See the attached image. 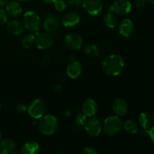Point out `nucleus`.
I'll return each mask as SVG.
<instances>
[{
	"label": "nucleus",
	"instance_id": "obj_1",
	"mask_svg": "<svg viewBox=\"0 0 154 154\" xmlns=\"http://www.w3.org/2000/svg\"><path fill=\"white\" fill-rule=\"evenodd\" d=\"M124 68V60L122 57L117 54L108 56L102 63V71L104 73L109 76H118L123 72Z\"/></svg>",
	"mask_w": 154,
	"mask_h": 154
},
{
	"label": "nucleus",
	"instance_id": "obj_2",
	"mask_svg": "<svg viewBox=\"0 0 154 154\" xmlns=\"http://www.w3.org/2000/svg\"><path fill=\"white\" fill-rule=\"evenodd\" d=\"M123 122L117 115L109 116L106 117L103 123V130L108 136H114L123 127Z\"/></svg>",
	"mask_w": 154,
	"mask_h": 154
},
{
	"label": "nucleus",
	"instance_id": "obj_3",
	"mask_svg": "<svg viewBox=\"0 0 154 154\" xmlns=\"http://www.w3.org/2000/svg\"><path fill=\"white\" fill-rule=\"evenodd\" d=\"M58 126L57 118L51 114L43 116L42 117L38 127L41 133L46 136H50L55 133Z\"/></svg>",
	"mask_w": 154,
	"mask_h": 154
},
{
	"label": "nucleus",
	"instance_id": "obj_4",
	"mask_svg": "<svg viewBox=\"0 0 154 154\" xmlns=\"http://www.w3.org/2000/svg\"><path fill=\"white\" fill-rule=\"evenodd\" d=\"M40 17L33 11H26L23 15V26L30 32H36L40 27Z\"/></svg>",
	"mask_w": 154,
	"mask_h": 154
},
{
	"label": "nucleus",
	"instance_id": "obj_5",
	"mask_svg": "<svg viewBox=\"0 0 154 154\" xmlns=\"http://www.w3.org/2000/svg\"><path fill=\"white\" fill-rule=\"evenodd\" d=\"M46 111V105L45 102L39 99H34L30 103L28 108V113L34 119L42 118Z\"/></svg>",
	"mask_w": 154,
	"mask_h": 154
},
{
	"label": "nucleus",
	"instance_id": "obj_6",
	"mask_svg": "<svg viewBox=\"0 0 154 154\" xmlns=\"http://www.w3.org/2000/svg\"><path fill=\"white\" fill-rule=\"evenodd\" d=\"M84 126L86 132L92 137L99 136L102 130V125L100 120L93 117L87 119Z\"/></svg>",
	"mask_w": 154,
	"mask_h": 154
},
{
	"label": "nucleus",
	"instance_id": "obj_7",
	"mask_svg": "<svg viewBox=\"0 0 154 154\" xmlns=\"http://www.w3.org/2000/svg\"><path fill=\"white\" fill-rule=\"evenodd\" d=\"M132 10V3L129 0H115L111 6V11L120 15H126Z\"/></svg>",
	"mask_w": 154,
	"mask_h": 154
},
{
	"label": "nucleus",
	"instance_id": "obj_8",
	"mask_svg": "<svg viewBox=\"0 0 154 154\" xmlns=\"http://www.w3.org/2000/svg\"><path fill=\"white\" fill-rule=\"evenodd\" d=\"M83 8L90 15L99 14L103 8L102 0H83Z\"/></svg>",
	"mask_w": 154,
	"mask_h": 154
},
{
	"label": "nucleus",
	"instance_id": "obj_9",
	"mask_svg": "<svg viewBox=\"0 0 154 154\" xmlns=\"http://www.w3.org/2000/svg\"><path fill=\"white\" fill-rule=\"evenodd\" d=\"M65 44L69 49L72 51H78L82 46V38L80 35L75 32L69 33L65 37Z\"/></svg>",
	"mask_w": 154,
	"mask_h": 154
},
{
	"label": "nucleus",
	"instance_id": "obj_10",
	"mask_svg": "<svg viewBox=\"0 0 154 154\" xmlns=\"http://www.w3.org/2000/svg\"><path fill=\"white\" fill-rule=\"evenodd\" d=\"M54 43L53 37L49 33H42L35 38V45L38 49L47 50L51 48Z\"/></svg>",
	"mask_w": 154,
	"mask_h": 154
},
{
	"label": "nucleus",
	"instance_id": "obj_11",
	"mask_svg": "<svg viewBox=\"0 0 154 154\" xmlns=\"http://www.w3.org/2000/svg\"><path fill=\"white\" fill-rule=\"evenodd\" d=\"M112 109L114 114L119 117H122L127 114L128 112V104L126 101L121 98L115 99L113 102Z\"/></svg>",
	"mask_w": 154,
	"mask_h": 154
},
{
	"label": "nucleus",
	"instance_id": "obj_12",
	"mask_svg": "<svg viewBox=\"0 0 154 154\" xmlns=\"http://www.w3.org/2000/svg\"><path fill=\"white\" fill-rule=\"evenodd\" d=\"M45 30L49 32H54L60 29V21L54 15H48L44 22Z\"/></svg>",
	"mask_w": 154,
	"mask_h": 154
},
{
	"label": "nucleus",
	"instance_id": "obj_13",
	"mask_svg": "<svg viewBox=\"0 0 154 154\" xmlns=\"http://www.w3.org/2000/svg\"><path fill=\"white\" fill-rule=\"evenodd\" d=\"M82 110L83 113L87 117H93L97 111V103L93 99L89 98L86 99L83 103Z\"/></svg>",
	"mask_w": 154,
	"mask_h": 154
},
{
	"label": "nucleus",
	"instance_id": "obj_14",
	"mask_svg": "<svg viewBox=\"0 0 154 154\" xmlns=\"http://www.w3.org/2000/svg\"><path fill=\"white\" fill-rule=\"evenodd\" d=\"M17 144L12 139H5L0 142V154H14L17 152Z\"/></svg>",
	"mask_w": 154,
	"mask_h": 154
},
{
	"label": "nucleus",
	"instance_id": "obj_15",
	"mask_svg": "<svg viewBox=\"0 0 154 154\" xmlns=\"http://www.w3.org/2000/svg\"><path fill=\"white\" fill-rule=\"evenodd\" d=\"M6 12L13 17H19L23 12V7L17 1H11L6 4Z\"/></svg>",
	"mask_w": 154,
	"mask_h": 154
},
{
	"label": "nucleus",
	"instance_id": "obj_16",
	"mask_svg": "<svg viewBox=\"0 0 154 154\" xmlns=\"http://www.w3.org/2000/svg\"><path fill=\"white\" fill-rule=\"evenodd\" d=\"M81 72H82V66L80 62L76 61V60L69 63L66 69V73L68 76L72 79L78 78L81 75Z\"/></svg>",
	"mask_w": 154,
	"mask_h": 154
},
{
	"label": "nucleus",
	"instance_id": "obj_17",
	"mask_svg": "<svg viewBox=\"0 0 154 154\" xmlns=\"http://www.w3.org/2000/svg\"><path fill=\"white\" fill-rule=\"evenodd\" d=\"M134 29V24L132 21L129 18L123 20L119 26V32L123 37L128 38L131 35Z\"/></svg>",
	"mask_w": 154,
	"mask_h": 154
},
{
	"label": "nucleus",
	"instance_id": "obj_18",
	"mask_svg": "<svg viewBox=\"0 0 154 154\" xmlns=\"http://www.w3.org/2000/svg\"><path fill=\"white\" fill-rule=\"evenodd\" d=\"M80 20H81V17L77 12L71 11L65 14L62 23L64 26L72 27L77 25L80 22Z\"/></svg>",
	"mask_w": 154,
	"mask_h": 154
},
{
	"label": "nucleus",
	"instance_id": "obj_19",
	"mask_svg": "<svg viewBox=\"0 0 154 154\" xmlns=\"http://www.w3.org/2000/svg\"><path fill=\"white\" fill-rule=\"evenodd\" d=\"M6 28L10 34L14 35H19L23 32L24 26L20 21L13 20L8 23Z\"/></svg>",
	"mask_w": 154,
	"mask_h": 154
},
{
	"label": "nucleus",
	"instance_id": "obj_20",
	"mask_svg": "<svg viewBox=\"0 0 154 154\" xmlns=\"http://www.w3.org/2000/svg\"><path fill=\"white\" fill-rule=\"evenodd\" d=\"M138 122L141 127L144 129V131H148L152 127L153 124V118L149 114L146 112H142L140 114L138 117Z\"/></svg>",
	"mask_w": 154,
	"mask_h": 154
},
{
	"label": "nucleus",
	"instance_id": "obj_21",
	"mask_svg": "<svg viewBox=\"0 0 154 154\" xmlns=\"http://www.w3.org/2000/svg\"><path fill=\"white\" fill-rule=\"evenodd\" d=\"M39 151V144L35 141H28L23 145L21 153L23 154H35Z\"/></svg>",
	"mask_w": 154,
	"mask_h": 154
},
{
	"label": "nucleus",
	"instance_id": "obj_22",
	"mask_svg": "<svg viewBox=\"0 0 154 154\" xmlns=\"http://www.w3.org/2000/svg\"><path fill=\"white\" fill-rule=\"evenodd\" d=\"M104 23L105 26L110 29H114L117 25V19L113 12L110 11L105 15L104 17Z\"/></svg>",
	"mask_w": 154,
	"mask_h": 154
},
{
	"label": "nucleus",
	"instance_id": "obj_23",
	"mask_svg": "<svg viewBox=\"0 0 154 154\" xmlns=\"http://www.w3.org/2000/svg\"><path fill=\"white\" fill-rule=\"evenodd\" d=\"M84 52L87 56L91 57H96L99 54V49L94 44H88L84 48Z\"/></svg>",
	"mask_w": 154,
	"mask_h": 154
},
{
	"label": "nucleus",
	"instance_id": "obj_24",
	"mask_svg": "<svg viewBox=\"0 0 154 154\" xmlns=\"http://www.w3.org/2000/svg\"><path fill=\"white\" fill-rule=\"evenodd\" d=\"M124 128L126 132L129 134H135L138 131V126L135 121L132 120H127L124 123Z\"/></svg>",
	"mask_w": 154,
	"mask_h": 154
},
{
	"label": "nucleus",
	"instance_id": "obj_25",
	"mask_svg": "<svg viewBox=\"0 0 154 154\" xmlns=\"http://www.w3.org/2000/svg\"><path fill=\"white\" fill-rule=\"evenodd\" d=\"M35 37L33 34H27L22 38L21 41V45L24 48H31L35 43Z\"/></svg>",
	"mask_w": 154,
	"mask_h": 154
},
{
	"label": "nucleus",
	"instance_id": "obj_26",
	"mask_svg": "<svg viewBox=\"0 0 154 154\" xmlns=\"http://www.w3.org/2000/svg\"><path fill=\"white\" fill-rule=\"evenodd\" d=\"M54 4V8L57 11H63L66 8V4L63 0H55Z\"/></svg>",
	"mask_w": 154,
	"mask_h": 154
},
{
	"label": "nucleus",
	"instance_id": "obj_27",
	"mask_svg": "<svg viewBox=\"0 0 154 154\" xmlns=\"http://www.w3.org/2000/svg\"><path fill=\"white\" fill-rule=\"evenodd\" d=\"M87 116L83 113V114H79L76 116L75 117V123L78 126H84L86 120H87Z\"/></svg>",
	"mask_w": 154,
	"mask_h": 154
},
{
	"label": "nucleus",
	"instance_id": "obj_28",
	"mask_svg": "<svg viewBox=\"0 0 154 154\" xmlns=\"http://www.w3.org/2000/svg\"><path fill=\"white\" fill-rule=\"evenodd\" d=\"M8 22V14L5 10L0 7V26L5 25Z\"/></svg>",
	"mask_w": 154,
	"mask_h": 154
},
{
	"label": "nucleus",
	"instance_id": "obj_29",
	"mask_svg": "<svg viewBox=\"0 0 154 154\" xmlns=\"http://www.w3.org/2000/svg\"><path fill=\"white\" fill-rule=\"evenodd\" d=\"M84 154H97L98 151L95 148L92 147H87L81 151Z\"/></svg>",
	"mask_w": 154,
	"mask_h": 154
},
{
	"label": "nucleus",
	"instance_id": "obj_30",
	"mask_svg": "<svg viewBox=\"0 0 154 154\" xmlns=\"http://www.w3.org/2000/svg\"><path fill=\"white\" fill-rule=\"evenodd\" d=\"M17 111H18L19 113L22 114V113H24L26 111L27 108L24 104H19V105H17V108H16Z\"/></svg>",
	"mask_w": 154,
	"mask_h": 154
},
{
	"label": "nucleus",
	"instance_id": "obj_31",
	"mask_svg": "<svg viewBox=\"0 0 154 154\" xmlns=\"http://www.w3.org/2000/svg\"><path fill=\"white\" fill-rule=\"evenodd\" d=\"M146 4L145 0H137L136 1V7L138 8H141L144 7Z\"/></svg>",
	"mask_w": 154,
	"mask_h": 154
},
{
	"label": "nucleus",
	"instance_id": "obj_32",
	"mask_svg": "<svg viewBox=\"0 0 154 154\" xmlns=\"http://www.w3.org/2000/svg\"><path fill=\"white\" fill-rule=\"evenodd\" d=\"M147 133H148L149 136H150V138H151V140L154 143V126L150 128V129L147 131Z\"/></svg>",
	"mask_w": 154,
	"mask_h": 154
},
{
	"label": "nucleus",
	"instance_id": "obj_33",
	"mask_svg": "<svg viewBox=\"0 0 154 154\" xmlns=\"http://www.w3.org/2000/svg\"><path fill=\"white\" fill-rule=\"evenodd\" d=\"M9 0H0V7H3V6L6 5Z\"/></svg>",
	"mask_w": 154,
	"mask_h": 154
},
{
	"label": "nucleus",
	"instance_id": "obj_34",
	"mask_svg": "<svg viewBox=\"0 0 154 154\" xmlns=\"http://www.w3.org/2000/svg\"><path fill=\"white\" fill-rule=\"evenodd\" d=\"M42 1L45 3H46V4H52V3L55 2V0H42Z\"/></svg>",
	"mask_w": 154,
	"mask_h": 154
},
{
	"label": "nucleus",
	"instance_id": "obj_35",
	"mask_svg": "<svg viewBox=\"0 0 154 154\" xmlns=\"http://www.w3.org/2000/svg\"><path fill=\"white\" fill-rule=\"evenodd\" d=\"M146 2H149L150 4H154V0H145Z\"/></svg>",
	"mask_w": 154,
	"mask_h": 154
},
{
	"label": "nucleus",
	"instance_id": "obj_36",
	"mask_svg": "<svg viewBox=\"0 0 154 154\" xmlns=\"http://www.w3.org/2000/svg\"><path fill=\"white\" fill-rule=\"evenodd\" d=\"M16 1L19 2H28L29 0H16Z\"/></svg>",
	"mask_w": 154,
	"mask_h": 154
},
{
	"label": "nucleus",
	"instance_id": "obj_37",
	"mask_svg": "<svg viewBox=\"0 0 154 154\" xmlns=\"http://www.w3.org/2000/svg\"><path fill=\"white\" fill-rule=\"evenodd\" d=\"M2 132L0 131V141L2 140Z\"/></svg>",
	"mask_w": 154,
	"mask_h": 154
},
{
	"label": "nucleus",
	"instance_id": "obj_38",
	"mask_svg": "<svg viewBox=\"0 0 154 154\" xmlns=\"http://www.w3.org/2000/svg\"><path fill=\"white\" fill-rule=\"evenodd\" d=\"M153 120L154 121V114H153Z\"/></svg>",
	"mask_w": 154,
	"mask_h": 154
},
{
	"label": "nucleus",
	"instance_id": "obj_39",
	"mask_svg": "<svg viewBox=\"0 0 154 154\" xmlns=\"http://www.w3.org/2000/svg\"><path fill=\"white\" fill-rule=\"evenodd\" d=\"M0 109H1V103H0Z\"/></svg>",
	"mask_w": 154,
	"mask_h": 154
}]
</instances>
